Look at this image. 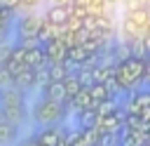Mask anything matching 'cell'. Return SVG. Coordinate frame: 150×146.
Segmentation results:
<instances>
[{"instance_id":"25","label":"cell","mask_w":150,"mask_h":146,"mask_svg":"<svg viewBox=\"0 0 150 146\" xmlns=\"http://www.w3.org/2000/svg\"><path fill=\"white\" fill-rule=\"evenodd\" d=\"M21 146H42V144H40L38 139H26V141H23Z\"/></svg>"},{"instance_id":"23","label":"cell","mask_w":150,"mask_h":146,"mask_svg":"<svg viewBox=\"0 0 150 146\" xmlns=\"http://www.w3.org/2000/svg\"><path fill=\"white\" fill-rule=\"evenodd\" d=\"M12 52H14V45H0V66H5L12 59Z\"/></svg>"},{"instance_id":"15","label":"cell","mask_w":150,"mask_h":146,"mask_svg":"<svg viewBox=\"0 0 150 146\" xmlns=\"http://www.w3.org/2000/svg\"><path fill=\"white\" fill-rule=\"evenodd\" d=\"M30 85H35V71L33 68H26L23 73H19L14 78V87L16 89H23V87H30Z\"/></svg>"},{"instance_id":"31","label":"cell","mask_w":150,"mask_h":146,"mask_svg":"<svg viewBox=\"0 0 150 146\" xmlns=\"http://www.w3.org/2000/svg\"><path fill=\"white\" fill-rule=\"evenodd\" d=\"M145 146H150V141H148V144H145Z\"/></svg>"},{"instance_id":"22","label":"cell","mask_w":150,"mask_h":146,"mask_svg":"<svg viewBox=\"0 0 150 146\" xmlns=\"http://www.w3.org/2000/svg\"><path fill=\"white\" fill-rule=\"evenodd\" d=\"M122 139H120V134H101V139H98V146H117Z\"/></svg>"},{"instance_id":"26","label":"cell","mask_w":150,"mask_h":146,"mask_svg":"<svg viewBox=\"0 0 150 146\" xmlns=\"http://www.w3.org/2000/svg\"><path fill=\"white\" fill-rule=\"evenodd\" d=\"M54 5H61V7H70V5H73V0H56Z\"/></svg>"},{"instance_id":"28","label":"cell","mask_w":150,"mask_h":146,"mask_svg":"<svg viewBox=\"0 0 150 146\" xmlns=\"http://www.w3.org/2000/svg\"><path fill=\"white\" fill-rule=\"evenodd\" d=\"M5 122H7V118H5V113L0 111V125H5Z\"/></svg>"},{"instance_id":"20","label":"cell","mask_w":150,"mask_h":146,"mask_svg":"<svg viewBox=\"0 0 150 146\" xmlns=\"http://www.w3.org/2000/svg\"><path fill=\"white\" fill-rule=\"evenodd\" d=\"M9 87H14V75L5 66H0V89H9Z\"/></svg>"},{"instance_id":"14","label":"cell","mask_w":150,"mask_h":146,"mask_svg":"<svg viewBox=\"0 0 150 146\" xmlns=\"http://www.w3.org/2000/svg\"><path fill=\"white\" fill-rule=\"evenodd\" d=\"M63 85H66V94H68V101H70V99H75V97H77V94L84 89V87H82V82L77 80V75H75V73H70V75L63 80Z\"/></svg>"},{"instance_id":"29","label":"cell","mask_w":150,"mask_h":146,"mask_svg":"<svg viewBox=\"0 0 150 146\" xmlns=\"http://www.w3.org/2000/svg\"><path fill=\"white\" fill-rule=\"evenodd\" d=\"M103 2H108V5H110V2H117V0H103Z\"/></svg>"},{"instance_id":"16","label":"cell","mask_w":150,"mask_h":146,"mask_svg":"<svg viewBox=\"0 0 150 146\" xmlns=\"http://www.w3.org/2000/svg\"><path fill=\"white\" fill-rule=\"evenodd\" d=\"M98 139H101V132L94 127V130H82V144L84 146H98Z\"/></svg>"},{"instance_id":"19","label":"cell","mask_w":150,"mask_h":146,"mask_svg":"<svg viewBox=\"0 0 150 146\" xmlns=\"http://www.w3.org/2000/svg\"><path fill=\"white\" fill-rule=\"evenodd\" d=\"M49 82H52V78H49V64H47V66H42V68H38V71H35V85L47 87Z\"/></svg>"},{"instance_id":"30","label":"cell","mask_w":150,"mask_h":146,"mask_svg":"<svg viewBox=\"0 0 150 146\" xmlns=\"http://www.w3.org/2000/svg\"><path fill=\"white\" fill-rule=\"evenodd\" d=\"M148 33H150V24H148Z\"/></svg>"},{"instance_id":"10","label":"cell","mask_w":150,"mask_h":146,"mask_svg":"<svg viewBox=\"0 0 150 146\" xmlns=\"http://www.w3.org/2000/svg\"><path fill=\"white\" fill-rule=\"evenodd\" d=\"M127 21H131L134 26H138V28H145L148 31V24H150V9H131V12H127V16H124Z\"/></svg>"},{"instance_id":"2","label":"cell","mask_w":150,"mask_h":146,"mask_svg":"<svg viewBox=\"0 0 150 146\" xmlns=\"http://www.w3.org/2000/svg\"><path fill=\"white\" fill-rule=\"evenodd\" d=\"M40 28H42V19L35 16V14H26L19 19V26H16V33H19V40H28V38H40Z\"/></svg>"},{"instance_id":"18","label":"cell","mask_w":150,"mask_h":146,"mask_svg":"<svg viewBox=\"0 0 150 146\" xmlns=\"http://www.w3.org/2000/svg\"><path fill=\"white\" fill-rule=\"evenodd\" d=\"M117 111V104H115V99H108V101H101L98 106H96V113L101 115V118H105V115H112Z\"/></svg>"},{"instance_id":"24","label":"cell","mask_w":150,"mask_h":146,"mask_svg":"<svg viewBox=\"0 0 150 146\" xmlns=\"http://www.w3.org/2000/svg\"><path fill=\"white\" fill-rule=\"evenodd\" d=\"M94 5V0H73V7H82V9H89Z\"/></svg>"},{"instance_id":"13","label":"cell","mask_w":150,"mask_h":146,"mask_svg":"<svg viewBox=\"0 0 150 146\" xmlns=\"http://www.w3.org/2000/svg\"><path fill=\"white\" fill-rule=\"evenodd\" d=\"M68 75H70V68L66 66V61L63 64H49V78H52V82H63Z\"/></svg>"},{"instance_id":"3","label":"cell","mask_w":150,"mask_h":146,"mask_svg":"<svg viewBox=\"0 0 150 146\" xmlns=\"http://www.w3.org/2000/svg\"><path fill=\"white\" fill-rule=\"evenodd\" d=\"M45 54H47V61L49 64H63L68 59V47L63 40H52L45 45Z\"/></svg>"},{"instance_id":"12","label":"cell","mask_w":150,"mask_h":146,"mask_svg":"<svg viewBox=\"0 0 150 146\" xmlns=\"http://www.w3.org/2000/svg\"><path fill=\"white\" fill-rule=\"evenodd\" d=\"M2 113H5L7 122H12V125H19L26 120V106H9V108H2Z\"/></svg>"},{"instance_id":"5","label":"cell","mask_w":150,"mask_h":146,"mask_svg":"<svg viewBox=\"0 0 150 146\" xmlns=\"http://www.w3.org/2000/svg\"><path fill=\"white\" fill-rule=\"evenodd\" d=\"M42 99L56 101V104H66V101H68L66 85H63V82H49L47 87H42Z\"/></svg>"},{"instance_id":"21","label":"cell","mask_w":150,"mask_h":146,"mask_svg":"<svg viewBox=\"0 0 150 146\" xmlns=\"http://www.w3.org/2000/svg\"><path fill=\"white\" fill-rule=\"evenodd\" d=\"M5 68H7V71H9V73L16 78V75H19V73H23L28 66H26V64H21V61H14V59H9V61L5 64Z\"/></svg>"},{"instance_id":"9","label":"cell","mask_w":150,"mask_h":146,"mask_svg":"<svg viewBox=\"0 0 150 146\" xmlns=\"http://www.w3.org/2000/svg\"><path fill=\"white\" fill-rule=\"evenodd\" d=\"M89 92H91V99H94L96 104L108 101V99H115V89L108 87V85H103V82H96L94 87H89Z\"/></svg>"},{"instance_id":"8","label":"cell","mask_w":150,"mask_h":146,"mask_svg":"<svg viewBox=\"0 0 150 146\" xmlns=\"http://www.w3.org/2000/svg\"><path fill=\"white\" fill-rule=\"evenodd\" d=\"M0 101H2V108H9V106H23V94H21L16 87L0 89Z\"/></svg>"},{"instance_id":"11","label":"cell","mask_w":150,"mask_h":146,"mask_svg":"<svg viewBox=\"0 0 150 146\" xmlns=\"http://www.w3.org/2000/svg\"><path fill=\"white\" fill-rule=\"evenodd\" d=\"M98 113H96V108H87V111H82V113H77V120H80V130H94L96 125H98Z\"/></svg>"},{"instance_id":"1","label":"cell","mask_w":150,"mask_h":146,"mask_svg":"<svg viewBox=\"0 0 150 146\" xmlns=\"http://www.w3.org/2000/svg\"><path fill=\"white\" fill-rule=\"evenodd\" d=\"M33 118L45 127H56V122H61L66 118V104H56V101L42 99L40 104H35Z\"/></svg>"},{"instance_id":"4","label":"cell","mask_w":150,"mask_h":146,"mask_svg":"<svg viewBox=\"0 0 150 146\" xmlns=\"http://www.w3.org/2000/svg\"><path fill=\"white\" fill-rule=\"evenodd\" d=\"M73 7V5H70ZM70 7H61V5H52L45 14V21L52 26H66L70 19Z\"/></svg>"},{"instance_id":"17","label":"cell","mask_w":150,"mask_h":146,"mask_svg":"<svg viewBox=\"0 0 150 146\" xmlns=\"http://www.w3.org/2000/svg\"><path fill=\"white\" fill-rule=\"evenodd\" d=\"M16 137V125H12V122H5V125H0V144H7V141H12Z\"/></svg>"},{"instance_id":"7","label":"cell","mask_w":150,"mask_h":146,"mask_svg":"<svg viewBox=\"0 0 150 146\" xmlns=\"http://www.w3.org/2000/svg\"><path fill=\"white\" fill-rule=\"evenodd\" d=\"M70 106H73L77 113H82V111H87V108H96L98 104L91 99V92H89V89H82L75 99H70Z\"/></svg>"},{"instance_id":"27","label":"cell","mask_w":150,"mask_h":146,"mask_svg":"<svg viewBox=\"0 0 150 146\" xmlns=\"http://www.w3.org/2000/svg\"><path fill=\"white\" fill-rule=\"evenodd\" d=\"M143 42H145V47H148V54H150V33L143 38Z\"/></svg>"},{"instance_id":"6","label":"cell","mask_w":150,"mask_h":146,"mask_svg":"<svg viewBox=\"0 0 150 146\" xmlns=\"http://www.w3.org/2000/svg\"><path fill=\"white\" fill-rule=\"evenodd\" d=\"M63 134H66V130H59V127H45L35 139H38L42 146H61Z\"/></svg>"}]
</instances>
